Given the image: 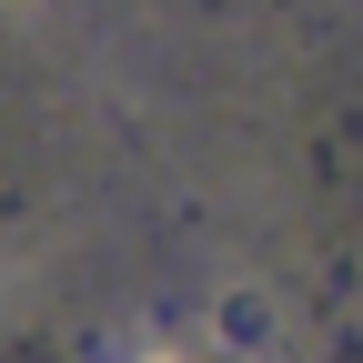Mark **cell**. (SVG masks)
Here are the masks:
<instances>
[]
</instances>
